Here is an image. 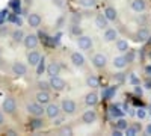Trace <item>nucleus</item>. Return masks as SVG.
<instances>
[{
    "label": "nucleus",
    "instance_id": "nucleus-1",
    "mask_svg": "<svg viewBox=\"0 0 151 136\" xmlns=\"http://www.w3.org/2000/svg\"><path fill=\"white\" fill-rule=\"evenodd\" d=\"M48 85L52 86V88H53L55 91H62V89H65V86H67L65 80H64V79H60L59 76H53V77H50Z\"/></svg>",
    "mask_w": 151,
    "mask_h": 136
},
{
    "label": "nucleus",
    "instance_id": "nucleus-2",
    "mask_svg": "<svg viewBox=\"0 0 151 136\" xmlns=\"http://www.w3.org/2000/svg\"><path fill=\"white\" fill-rule=\"evenodd\" d=\"M27 112L30 114V115H33V117H42V114L45 112L44 110V107H42V104H40V103H30V104H27Z\"/></svg>",
    "mask_w": 151,
    "mask_h": 136
},
{
    "label": "nucleus",
    "instance_id": "nucleus-3",
    "mask_svg": "<svg viewBox=\"0 0 151 136\" xmlns=\"http://www.w3.org/2000/svg\"><path fill=\"white\" fill-rule=\"evenodd\" d=\"M77 45H79V48H82V50H91L92 48V40L86 35H82V36L77 38Z\"/></svg>",
    "mask_w": 151,
    "mask_h": 136
},
{
    "label": "nucleus",
    "instance_id": "nucleus-4",
    "mask_svg": "<svg viewBox=\"0 0 151 136\" xmlns=\"http://www.w3.org/2000/svg\"><path fill=\"white\" fill-rule=\"evenodd\" d=\"M15 109H17L15 100H14L12 97H6L5 100H3V110H5L6 114H14Z\"/></svg>",
    "mask_w": 151,
    "mask_h": 136
},
{
    "label": "nucleus",
    "instance_id": "nucleus-5",
    "mask_svg": "<svg viewBox=\"0 0 151 136\" xmlns=\"http://www.w3.org/2000/svg\"><path fill=\"white\" fill-rule=\"evenodd\" d=\"M60 109L64 110L65 114L71 115V114L76 112V103L73 100H70V98H65V100L62 101V104H60Z\"/></svg>",
    "mask_w": 151,
    "mask_h": 136
},
{
    "label": "nucleus",
    "instance_id": "nucleus-6",
    "mask_svg": "<svg viewBox=\"0 0 151 136\" xmlns=\"http://www.w3.org/2000/svg\"><path fill=\"white\" fill-rule=\"evenodd\" d=\"M45 114H47V117H48V118L55 119V118H58V117H59V114H60V107H59L58 104L48 103V106H47V109H45Z\"/></svg>",
    "mask_w": 151,
    "mask_h": 136
},
{
    "label": "nucleus",
    "instance_id": "nucleus-7",
    "mask_svg": "<svg viewBox=\"0 0 151 136\" xmlns=\"http://www.w3.org/2000/svg\"><path fill=\"white\" fill-rule=\"evenodd\" d=\"M26 71H27V67L21 62H14V65H12V73H14V76H17V77L24 76Z\"/></svg>",
    "mask_w": 151,
    "mask_h": 136
},
{
    "label": "nucleus",
    "instance_id": "nucleus-8",
    "mask_svg": "<svg viewBox=\"0 0 151 136\" xmlns=\"http://www.w3.org/2000/svg\"><path fill=\"white\" fill-rule=\"evenodd\" d=\"M106 62H107V58H106L103 53H97V55L92 58V64H94V67H97V68L106 67Z\"/></svg>",
    "mask_w": 151,
    "mask_h": 136
},
{
    "label": "nucleus",
    "instance_id": "nucleus-9",
    "mask_svg": "<svg viewBox=\"0 0 151 136\" xmlns=\"http://www.w3.org/2000/svg\"><path fill=\"white\" fill-rule=\"evenodd\" d=\"M23 42H24V45H26V48L32 50V48H35L38 45V36L36 35H27V36H24Z\"/></svg>",
    "mask_w": 151,
    "mask_h": 136
},
{
    "label": "nucleus",
    "instance_id": "nucleus-10",
    "mask_svg": "<svg viewBox=\"0 0 151 136\" xmlns=\"http://www.w3.org/2000/svg\"><path fill=\"white\" fill-rule=\"evenodd\" d=\"M50 100H52V98H50V94L45 91V89H41L40 92L36 94V101L40 103V104H48L50 103Z\"/></svg>",
    "mask_w": 151,
    "mask_h": 136
},
{
    "label": "nucleus",
    "instance_id": "nucleus-11",
    "mask_svg": "<svg viewBox=\"0 0 151 136\" xmlns=\"http://www.w3.org/2000/svg\"><path fill=\"white\" fill-rule=\"evenodd\" d=\"M45 70H47V74H48L50 77H53V76H59V73H60V65L53 60V62H50V64L47 65V68H45Z\"/></svg>",
    "mask_w": 151,
    "mask_h": 136
},
{
    "label": "nucleus",
    "instance_id": "nucleus-12",
    "mask_svg": "<svg viewBox=\"0 0 151 136\" xmlns=\"http://www.w3.org/2000/svg\"><path fill=\"white\" fill-rule=\"evenodd\" d=\"M71 62H73L74 67H83L85 65V58H83L82 53L74 52V53H71Z\"/></svg>",
    "mask_w": 151,
    "mask_h": 136
},
{
    "label": "nucleus",
    "instance_id": "nucleus-13",
    "mask_svg": "<svg viewBox=\"0 0 151 136\" xmlns=\"http://www.w3.org/2000/svg\"><path fill=\"white\" fill-rule=\"evenodd\" d=\"M95 119H97L95 110H86V112L82 115V121L85 122V124H92V122H95Z\"/></svg>",
    "mask_w": 151,
    "mask_h": 136
},
{
    "label": "nucleus",
    "instance_id": "nucleus-14",
    "mask_svg": "<svg viewBox=\"0 0 151 136\" xmlns=\"http://www.w3.org/2000/svg\"><path fill=\"white\" fill-rule=\"evenodd\" d=\"M95 26H97L98 29H106V27L109 26V20L106 18L104 14H100V15L95 17Z\"/></svg>",
    "mask_w": 151,
    "mask_h": 136
},
{
    "label": "nucleus",
    "instance_id": "nucleus-15",
    "mask_svg": "<svg viewBox=\"0 0 151 136\" xmlns=\"http://www.w3.org/2000/svg\"><path fill=\"white\" fill-rule=\"evenodd\" d=\"M103 38H104L106 42H112V41H115V40L118 38V32H116L115 29H107V27H106V32H104V35H103Z\"/></svg>",
    "mask_w": 151,
    "mask_h": 136
},
{
    "label": "nucleus",
    "instance_id": "nucleus-16",
    "mask_svg": "<svg viewBox=\"0 0 151 136\" xmlns=\"http://www.w3.org/2000/svg\"><path fill=\"white\" fill-rule=\"evenodd\" d=\"M27 23H29V26L30 27H40V24H41V17H40V14H30L29 17H27Z\"/></svg>",
    "mask_w": 151,
    "mask_h": 136
},
{
    "label": "nucleus",
    "instance_id": "nucleus-17",
    "mask_svg": "<svg viewBox=\"0 0 151 136\" xmlns=\"http://www.w3.org/2000/svg\"><path fill=\"white\" fill-rule=\"evenodd\" d=\"M145 8H147L145 0H133V2H132V9L134 12H144Z\"/></svg>",
    "mask_w": 151,
    "mask_h": 136
},
{
    "label": "nucleus",
    "instance_id": "nucleus-18",
    "mask_svg": "<svg viewBox=\"0 0 151 136\" xmlns=\"http://www.w3.org/2000/svg\"><path fill=\"white\" fill-rule=\"evenodd\" d=\"M40 60H41V55L38 53V52H30V53L27 55V62H29L32 67H36Z\"/></svg>",
    "mask_w": 151,
    "mask_h": 136
},
{
    "label": "nucleus",
    "instance_id": "nucleus-19",
    "mask_svg": "<svg viewBox=\"0 0 151 136\" xmlns=\"http://www.w3.org/2000/svg\"><path fill=\"white\" fill-rule=\"evenodd\" d=\"M148 38H150V32H148V29H139V30L136 32V41L145 42V41H148Z\"/></svg>",
    "mask_w": 151,
    "mask_h": 136
},
{
    "label": "nucleus",
    "instance_id": "nucleus-20",
    "mask_svg": "<svg viewBox=\"0 0 151 136\" xmlns=\"http://www.w3.org/2000/svg\"><path fill=\"white\" fill-rule=\"evenodd\" d=\"M125 65H127V59H125V56L119 55V56H116L115 59H113V67H115V68L122 70Z\"/></svg>",
    "mask_w": 151,
    "mask_h": 136
},
{
    "label": "nucleus",
    "instance_id": "nucleus-21",
    "mask_svg": "<svg viewBox=\"0 0 151 136\" xmlns=\"http://www.w3.org/2000/svg\"><path fill=\"white\" fill-rule=\"evenodd\" d=\"M104 15H106V18H107L109 21H115L116 17H118L116 9H115V8H112V6H107V8L104 9Z\"/></svg>",
    "mask_w": 151,
    "mask_h": 136
},
{
    "label": "nucleus",
    "instance_id": "nucleus-22",
    "mask_svg": "<svg viewBox=\"0 0 151 136\" xmlns=\"http://www.w3.org/2000/svg\"><path fill=\"white\" fill-rule=\"evenodd\" d=\"M85 103H86L88 106H95V104L98 103V95H97L95 92L86 94V97H85Z\"/></svg>",
    "mask_w": 151,
    "mask_h": 136
},
{
    "label": "nucleus",
    "instance_id": "nucleus-23",
    "mask_svg": "<svg viewBox=\"0 0 151 136\" xmlns=\"http://www.w3.org/2000/svg\"><path fill=\"white\" fill-rule=\"evenodd\" d=\"M116 50L121 53H125L129 50V42L124 41V40H116Z\"/></svg>",
    "mask_w": 151,
    "mask_h": 136
},
{
    "label": "nucleus",
    "instance_id": "nucleus-24",
    "mask_svg": "<svg viewBox=\"0 0 151 136\" xmlns=\"http://www.w3.org/2000/svg\"><path fill=\"white\" fill-rule=\"evenodd\" d=\"M86 85L88 86H91V88H98V85H100V82H98V77L97 76H88L86 77Z\"/></svg>",
    "mask_w": 151,
    "mask_h": 136
},
{
    "label": "nucleus",
    "instance_id": "nucleus-25",
    "mask_svg": "<svg viewBox=\"0 0 151 136\" xmlns=\"http://www.w3.org/2000/svg\"><path fill=\"white\" fill-rule=\"evenodd\" d=\"M139 130H141V124H139V126L134 124V126H129L124 132H125V135H127V136H136Z\"/></svg>",
    "mask_w": 151,
    "mask_h": 136
},
{
    "label": "nucleus",
    "instance_id": "nucleus-26",
    "mask_svg": "<svg viewBox=\"0 0 151 136\" xmlns=\"http://www.w3.org/2000/svg\"><path fill=\"white\" fill-rule=\"evenodd\" d=\"M45 71V60H44V56L41 58V60L38 62L36 65V76H41V74Z\"/></svg>",
    "mask_w": 151,
    "mask_h": 136
},
{
    "label": "nucleus",
    "instance_id": "nucleus-27",
    "mask_svg": "<svg viewBox=\"0 0 151 136\" xmlns=\"http://www.w3.org/2000/svg\"><path fill=\"white\" fill-rule=\"evenodd\" d=\"M12 40H14L15 42H21V41L24 40V33H23L20 29L14 30V33H12Z\"/></svg>",
    "mask_w": 151,
    "mask_h": 136
},
{
    "label": "nucleus",
    "instance_id": "nucleus-28",
    "mask_svg": "<svg viewBox=\"0 0 151 136\" xmlns=\"http://www.w3.org/2000/svg\"><path fill=\"white\" fill-rule=\"evenodd\" d=\"M42 126H44V122H42V119H40V117H35V119L30 121V127L32 129H41Z\"/></svg>",
    "mask_w": 151,
    "mask_h": 136
},
{
    "label": "nucleus",
    "instance_id": "nucleus-29",
    "mask_svg": "<svg viewBox=\"0 0 151 136\" xmlns=\"http://www.w3.org/2000/svg\"><path fill=\"white\" fill-rule=\"evenodd\" d=\"M129 127V124H127V121H125L124 118H119L118 121H116V129H119V130H125Z\"/></svg>",
    "mask_w": 151,
    "mask_h": 136
},
{
    "label": "nucleus",
    "instance_id": "nucleus-30",
    "mask_svg": "<svg viewBox=\"0 0 151 136\" xmlns=\"http://www.w3.org/2000/svg\"><path fill=\"white\" fill-rule=\"evenodd\" d=\"M79 3L85 8H92V6H95L97 0H79Z\"/></svg>",
    "mask_w": 151,
    "mask_h": 136
},
{
    "label": "nucleus",
    "instance_id": "nucleus-31",
    "mask_svg": "<svg viewBox=\"0 0 151 136\" xmlns=\"http://www.w3.org/2000/svg\"><path fill=\"white\" fill-rule=\"evenodd\" d=\"M110 115H112V117H115V118H119V117H122V112L119 110V107L112 106V107H110Z\"/></svg>",
    "mask_w": 151,
    "mask_h": 136
},
{
    "label": "nucleus",
    "instance_id": "nucleus-32",
    "mask_svg": "<svg viewBox=\"0 0 151 136\" xmlns=\"http://www.w3.org/2000/svg\"><path fill=\"white\" fill-rule=\"evenodd\" d=\"M125 59H127V64L133 62V60H134V53H133L132 50H127V55H125Z\"/></svg>",
    "mask_w": 151,
    "mask_h": 136
},
{
    "label": "nucleus",
    "instance_id": "nucleus-33",
    "mask_svg": "<svg viewBox=\"0 0 151 136\" xmlns=\"http://www.w3.org/2000/svg\"><path fill=\"white\" fill-rule=\"evenodd\" d=\"M136 117L139 118V119H144L147 117V112H145V109H137V112H136Z\"/></svg>",
    "mask_w": 151,
    "mask_h": 136
},
{
    "label": "nucleus",
    "instance_id": "nucleus-34",
    "mask_svg": "<svg viewBox=\"0 0 151 136\" xmlns=\"http://www.w3.org/2000/svg\"><path fill=\"white\" fill-rule=\"evenodd\" d=\"M129 79H130V83H133V85H139V79H137L133 73L130 74V77H129Z\"/></svg>",
    "mask_w": 151,
    "mask_h": 136
},
{
    "label": "nucleus",
    "instance_id": "nucleus-35",
    "mask_svg": "<svg viewBox=\"0 0 151 136\" xmlns=\"http://www.w3.org/2000/svg\"><path fill=\"white\" fill-rule=\"evenodd\" d=\"M12 8L15 9V12H20V0H14L12 2Z\"/></svg>",
    "mask_w": 151,
    "mask_h": 136
},
{
    "label": "nucleus",
    "instance_id": "nucleus-36",
    "mask_svg": "<svg viewBox=\"0 0 151 136\" xmlns=\"http://www.w3.org/2000/svg\"><path fill=\"white\" fill-rule=\"evenodd\" d=\"M60 133H62V135H73V130H71L70 127H64V129L60 130Z\"/></svg>",
    "mask_w": 151,
    "mask_h": 136
},
{
    "label": "nucleus",
    "instance_id": "nucleus-37",
    "mask_svg": "<svg viewBox=\"0 0 151 136\" xmlns=\"http://www.w3.org/2000/svg\"><path fill=\"white\" fill-rule=\"evenodd\" d=\"M113 136H122V130H119V129H116V130H113V133H112Z\"/></svg>",
    "mask_w": 151,
    "mask_h": 136
},
{
    "label": "nucleus",
    "instance_id": "nucleus-38",
    "mask_svg": "<svg viewBox=\"0 0 151 136\" xmlns=\"http://www.w3.org/2000/svg\"><path fill=\"white\" fill-rule=\"evenodd\" d=\"M38 86H40L41 89H45L47 86H48V83H45V82H40V83H38Z\"/></svg>",
    "mask_w": 151,
    "mask_h": 136
},
{
    "label": "nucleus",
    "instance_id": "nucleus-39",
    "mask_svg": "<svg viewBox=\"0 0 151 136\" xmlns=\"http://www.w3.org/2000/svg\"><path fill=\"white\" fill-rule=\"evenodd\" d=\"M53 3H55L56 6H59V8H60V6H62V0H53Z\"/></svg>",
    "mask_w": 151,
    "mask_h": 136
},
{
    "label": "nucleus",
    "instance_id": "nucleus-40",
    "mask_svg": "<svg viewBox=\"0 0 151 136\" xmlns=\"http://www.w3.org/2000/svg\"><path fill=\"white\" fill-rule=\"evenodd\" d=\"M145 132H147V135H151V122L147 126V129H145Z\"/></svg>",
    "mask_w": 151,
    "mask_h": 136
},
{
    "label": "nucleus",
    "instance_id": "nucleus-41",
    "mask_svg": "<svg viewBox=\"0 0 151 136\" xmlns=\"http://www.w3.org/2000/svg\"><path fill=\"white\" fill-rule=\"evenodd\" d=\"M145 88L147 89H151V80H147L145 82Z\"/></svg>",
    "mask_w": 151,
    "mask_h": 136
},
{
    "label": "nucleus",
    "instance_id": "nucleus-42",
    "mask_svg": "<svg viewBox=\"0 0 151 136\" xmlns=\"http://www.w3.org/2000/svg\"><path fill=\"white\" fill-rule=\"evenodd\" d=\"M116 80H118V82H122V80H124V76H122V74H121V73H119V74H118V76H116Z\"/></svg>",
    "mask_w": 151,
    "mask_h": 136
},
{
    "label": "nucleus",
    "instance_id": "nucleus-43",
    "mask_svg": "<svg viewBox=\"0 0 151 136\" xmlns=\"http://www.w3.org/2000/svg\"><path fill=\"white\" fill-rule=\"evenodd\" d=\"M3 122H5V117H3V114H2V112H0V126H2Z\"/></svg>",
    "mask_w": 151,
    "mask_h": 136
},
{
    "label": "nucleus",
    "instance_id": "nucleus-44",
    "mask_svg": "<svg viewBox=\"0 0 151 136\" xmlns=\"http://www.w3.org/2000/svg\"><path fill=\"white\" fill-rule=\"evenodd\" d=\"M145 73H147V74H151V65H147V67H145Z\"/></svg>",
    "mask_w": 151,
    "mask_h": 136
},
{
    "label": "nucleus",
    "instance_id": "nucleus-45",
    "mask_svg": "<svg viewBox=\"0 0 151 136\" xmlns=\"http://www.w3.org/2000/svg\"><path fill=\"white\" fill-rule=\"evenodd\" d=\"M148 56H150V58H151V52H150V53H148Z\"/></svg>",
    "mask_w": 151,
    "mask_h": 136
},
{
    "label": "nucleus",
    "instance_id": "nucleus-46",
    "mask_svg": "<svg viewBox=\"0 0 151 136\" xmlns=\"http://www.w3.org/2000/svg\"><path fill=\"white\" fill-rule=\"evenodd\" d=\"M150 114H151V106H150Z\"/></svg>",
    "mask_w": 151,
    "mask_h": 136
}]
</instances>
